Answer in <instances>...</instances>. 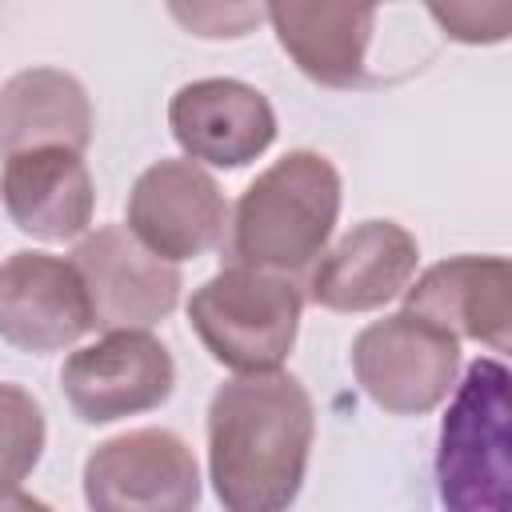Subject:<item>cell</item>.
<instances>
[{
	"instance_id": "4",
	"label": "cell",
	"mask_w": 512,
	"mask_h": 512,
	"mask_svg": "<svg viewBox=\"0 0 512 512\" xmlns=\"http://www.w3.org/2000/svg\"><path fill=\"white\" fill-rule=\"evenodd\" d=\"M508 368L472 360L436 444V488L448 512H508Z\"/></svg>"
},
{
	"instance_id": "16",
	"label": "cell",
	"mask_w": 512,
	"mask_h": 512,
	"mask_svg": "<svg viewBox=\"0 0 512 512\" xmlns=\"http://www.w3.org/2000/svg\"><path fill=\"white\" fill-rule=\"evenodd\" d=\"M264 16L296 68L324 88L364 84V52L376 12L356 4H268Z\"/></svg>"
},
{
	"instance_id": "17",
	"label": "cell",
	"mask_w": 512,
	"mask_h": 512,
	"mask_svg": "<svg viewBox=\"0 0 512 512\" xmlns=\"http://www.w3.org/2000/svg\"><path fill=\"white\" fill-rule=\"evenodd\" d=\"M44 452V412L16 388L0 384V492H12Z\"/></svg>"
},
{
	"instance_id": "6",
	"label": "cell",
	"mask_w": 512,
	"mask_h": 512,
	"mask_svg": "<svg viewBox=\"0 0 512 512\" xmlns=\"http://www.w3.org/2000/svg\"><path fill=\"white\" fill-rule=\"evenodd\" d=\"M84 500L92 512H196L200 468L176 432L132 428L92 448Z\"/></svg>"
},
{
	"instance_id": "13",
	"label": "cell",
	"mask_w": 512,
	"mask_h": 512,
	"mask_svg": "<svg viewBox=\"0 0 512 512\" xmlns=\"http://www.w3.org/2000/svg\"><path fill=\"white\" fill-rule=\"evenodd\" d=\"M416 236L396 220H364L312 268L308 296L328 312H372L400 296L416 272Z\"/></svg>"
},
{
	"instance_id": "1",
	"label": "cell",
	"mask_w": 512,
	"mask_h": 512,
	"mask_svg": "<svg viewBox=\"0 0 512 512\" xmlns=\"http://www.w3.org/2000/svg\"><path fill=\"white\" fill-rule=\"evenodd\" d=\"M316 412L288 372L236 376L208 404V472L224 512H288L300 496Z\"/></svg>"
},
{
	"instance_id": "3",
	"label": "cell",
	"mask_w": 512,
	"mask_h": 512,
	"mask_svg": "<svg viewBox=\"0 0 512 512\" xmlns=\"http://www.w3.org/2000/svg\"><path fill=\"white\" fill-rule=\"evenodd\" d=\"M304 296L288 276L256 268H224L188 300V320L208 356L236 376L276 372L300 332Z\"/></svg>"
},
{
	"instance_id": "5",
	"label": "cell",
	"mask_w": 512,
	"mask_h": 512,
	"mask_svg": "<svg viewBox=\"0 0 512 512\" xmlns=\"http://www.w3.org/2000/svg\"><path fill=\"white\" fill-rule=\"evenodd\" d=\"M460 340L412 312H392L352 340V372L360 388L392 416L432 412L456 384Z\"/></svg>"
},
{
	"instance_id": "14",
	"label": "cell",
	"mask_w": 512,
	"mask_h": 512,
	"mask_svg": "<svg viewBox=\"0 0 512 512\" xmlns=\"http://www.w3.org/2000/svg\"><path fill=\"white\" fill-rule=\"evenodd\" d=\"M0 200L20 232L44 244H60L92 224L96 192L80 152L36 148L4 160Z\"/></svg>"
},
{
	"instance_id": "2",
	"label": "cell",
	"mask_w": 512,
	"mask_h": 512,
	"mask_svg": "<svg viewBox=\"0 0 512 512\" xmlns=\"http://www.w3.org/2000/svg\"><path fill=\"white\" fill-rule=\"evenodd\" d=\"M340 216V172L320 152H288L264 168L232 208L228 256L256 272H300L316 256Z\"/></svg>"
},
{
	"instance_id": "7",
	"label": "cell",
	"mask_w": 512,
	"mask_h": 512,
	"mask_svg": "<svg viewBox=\"0 0 512 512\" xmlns=\"http://www.w3.org/2000/svg\"><path fill=\"white\" fill-rule=\"evenodd\" d=\"M72 264L88 292L92 328L144 332L148 324L172 316L180 300V268L148 252L124 224L88 232L76 244Z\"/></svg>"
},
{
	"instance_id": "8",
	"label": "cell",
	"mask_w": 512,
	"mask_h": 512,
	"mask_svg": "<svg viewBox=\"0 0 512 512\" xmlns=\"http://www.w3.org/2000/svg\"><path fill=\"white\" fill-rule=\"evenodd\" d=\"M172 352L148 332H108L76 348L60 368V388L84 424H112L160 408L172 396Z\"/></svg>"
},
{
	"instance_id": "12",
	"label": "cell",
	"mask_w": 512,
	"mask_h": 512,
	"mask_svg": "<svg viewBox=\"0 0 512 512\" xmlns=\"http://www.w3.org/2000/svg\"><path fill=\"white\" fill-rule=\"evenodd\" d=\"M168 128L188 160H204L212 168H244L276 140V112L252 84L212 76L192 80L172 96Z\"/></svg>"
},
{
	"instance_id": "10",
	"label": "cell",
	"mask_w": 512,
	"mask_h": 512,
	"mask_svg": "<svg viewBox=\"0 0 512 512\" xmlns=\"http://www.w3.org/2000/svg\"><path fill=\"white\" fill-rule=\"evenodd\" d=\"M92 328L84 280L52 252H12L0 264V340L20 352H60Z\"/></svg>"
},
{
	"instance_id": "9",
	"label": "cell",
	"mask_w": 512,
	"mask_h": 512,
	"mask_svg": "<svg viewBox=\"0 0 512 512\" xmlns=\"http://www.w3.org/2000/svg\"><path fill=\"white\" fill-rule=\"evenodd\" d=\"M228 204L196 160H156L128 192V232L168 264L220 248Z\"/></svg>"
},
{
	"instance_id": "18",
	"label": "cell",
	"mask_w": 512,
	"mask_h": 512,
	"mask_svg": "<svg viewBox=\"0 0 512 512\" xmlns=\"http://www.w3.org/2000/svg\"><path fill=\"white\" fill-rule=\"evenodd\" d=\"M0 512H52L44 500H36V496H28V492H0Z\"/></svg>"
},
{
	"instance_id": "11",
	"label": "cell",
	"mask_w": 512,
	"mask_h": 512,
	"mask_svg": "<svg viewBox=\"0 0 512 512\" xmlns=\"http://www.w3.org/2000/svg\"><path fill=\"white\" fill-rule=\"evenodd\" d=\"M404 312L448 332L476 340L492 352L512 344V264L504 256H452L432 264L404 288Z\"/></svg>"
},
{
	"instance_id": "15",
	"label": "cell",
	"mask_w": 512,
	"mask_h": 512,
	"mask_svg": "<svg viewBox=\"0 0 512 512\" xmlns=\"http://www.w3.org/2000/svg\"><path fill=\"white\" fill-rule=\"evenodd\" d=\"M92 144V104L84 84L60 68H24L0 88V156L36 148L84 152Z\"/></svg>"
}]
</instances>
